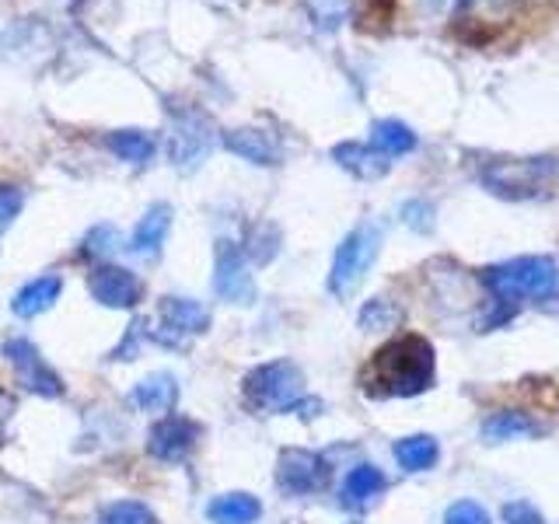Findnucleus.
Listing matches in <instances>:
<instances>
[{"mask_svg": "<svg viewBox=\"0 0 559 524\" xmlns=\"http://www.w3.org/2000/svg\"><path fill=\"white\" fill-rule=\"evenodd\" d=\"M444 524H489V514L483 511L476 500H459L444 514Z\"/></svg>", "mask_w": 559, "mask_h": 524, "instance_id": "nucleus-29", "label": "nucleus"}, {"mask_svg": "<svg viewBox=\"0 0 559 524\" xmlns=\"http://www.w3.org/2000/svg\"><path fill=\"white\" fill-rule=\"evenodd\" d=\"M162 319L175 332H206L210 311L197 301V297H165V301H162Z\"/></svg>", "mask_w": 559, "mask_h": 524, "instance_id": "nucleus-18", "label": "nucleus"}, {"mask_svg": "<svg viewBox=\"0 0 559 524\" xmlns=\"http://www.w3.org/2000/svg\"><path fill=\"white\" fill-rule=\"evenodd\" d=\"M532 433H542V427L524 413H493L486 419V427H483V437H486V441H493V444L514 441V437H532Z\"/></svg>", "mask_w": 559, "mask_h": 524, "instance_id": "nucleus-23", "label": "nucleus"}, {"mask_svg": "<svg viewBox=\"0 0 559 524\" xmlns=\"http://www.w3.org/2000/svg\"><path fill=\"white\" fill-rule=\"evenodd\" d=\"M483 186L507 200H528L559 192V157H507L483 168Z\"/></svg>", "mask_w": 559, "mask_h": 524, "instance_id": "nucleus-3", "label": "nucleus"}, {"mask_svg": "<svg viewBox=\"0 0 559 524\" xmlns=\"http://www.w3.org/2000/svg\"><path fill=\"white\" fill-rule=\"evenodd\" d=\"M168 227H171V206H168V203H154V206L147 210V214L136 221L127 249H130L133 255H140V259H154L157 252H162Z\"/></svg>", "mask_w": 559, "mask_h": 524, "instance_id": "nucleus-14", "label": "nucleus"}, {"mask_svg": "<svg viewBox=\"0 0 559 524\" xmlns=\"http://www.w3.org/2000/svg\"><path fill=\"white\" fill-rule=\"evenodd\" d=\"M433 381V349L419 336H402L381 346L364 371L367 392L374 395H416Z\"/></svg>", "mask_w": 559, "mask_h": 524, "instance_id": "nucleus-1", "label": "nucleus"}, {"mask_svg": "<svg viewBox=\"0 0 559 524\" xmlns=\"http://www.w3.org/2000/svg\"><path fill=\"white\" fill-rule=\"evenodd\" d=\"M4 357L11 360V367L17 371V381H22L28 392L46 395V398H60L63 395V381L49 371L46 360L39 357V349H35L28 340H11L4 346Z\"/></svg>", "mask_w": 559, "mask_h": 524, "instance_id": "nucleus-8", "label": "nucleus"}, {"mask_svg": "<svg viewBox=\"0 0 559 524\" xmlns=\"http://www.w3.org/2000/svg\"><path fill=\"white\" fill-rule=\"evenodd\" d=\"M329 479V468L314 451H301V448H287L280 454V465H276V483L280 489L287 493H314L322 489Z\"/></svg>", "mask_w": 559, "mask_h": 524, "instance_id": "nucleus-9", "label": "nucleus"}, {"mask_svg": "<svg viewBox=\"0 0 559 524\" xmlns=\"http://www.w3.org/2000/svg\"><path fill=\"white\" fill-rule=\"evenodd\" d=\"M22 206H25V192L17 189V186H0V231L22 214Z\"/></svg>", "mask_w": 559, "mask_h": 524, "instance_id": "nucleus-30", "label": "nucleus"}, {"mask_svg": "<svg viewBox=\"0 0 559 524\" xmlns=\"http://www.w3.org/2000/svg\"><path fill=\"white\" fill-rule=\"evenodd\" d=\"M214 147V122L197 105H179L171 109V136H168V154L179 168H197Z\"/></svg>", "mask_w": 559, "mask_h": 524, "instance_id": "nucleus-6", "label": "nucleus"}, {"mask_svg": "<svg viewBox=\"0 0 559 524\" xmlns=\"http://www.w3.org/2000/svg\"><path fill=\"white\" fill-rule=\"evenodd\" d=\"M105 147H109L119 162H130V165H147L157 151L154 136L144 130H116L105 136Z\"/></svg>", "mask_w": 559, "mask_h": 524, "instance_id": "nucleus-20", "label": "nucleus"}, {"mask_svg": "<svg viewBox=\"0 0 559 524\" xmlns=\"http://www.w3.org/2000/svg\"><path fill=\"white\" fill-rule=\"evenodd\" d=\"M503 521H507V524H542V514L535 511L532 503L514 500V503H507V507H503Z\"/></svg>", "mask_w": 559, "mask_h": 524, "instance_id": "nucleus-31", "label": "nucleus"}, {"mask_svg": "<svg viewBox=\"0 0 559 524\" xmlns=\"http://www.w3.org/2000/svg\"><path fill=\"white\" fill-rule=\"evenodd\" d=\"M486 287L497 301L524 305V301H549L559 290V266L549 255H521L503 262V266L486 270Z\"/></svg>", "mask_w": 559, "mask_h": 524, "instance_id": "nucleus-2", "label": "nucleus"}, {"mask_svg": "<svg viewBox=\"0 0 559 524\" xmlns=\"http://www.w3.org/2000/svg\"><path fill=\"white\" fill-rule=\"evenodd\" d=\"M245 398L262 413H294L305 398V374L290 360L262 364L245 378Z\"/></svg>", "mask_w": 559, "mask_h": 524, "instance_id": "nucleus-4", "label": "nucleus"}, {"mask_svg": "<svg viewBox=\"0 0 559 524\" xmlns=\"http://www.w3.org/2000/svg\"><path fill=\"white\" fill-rule=\"evenodd\" d=\"M381 252V227L364 221L357 224L354 231H349L343 241L336 255H332V273H329V290L336 297H346L354 294L357 284L367 276V270L374 266V259Z\"/></svg>", "mask_w": 559, "mask_h": 524, "instance_id": "nucleus-5", "label": "nucleus"}, {"mask_svg": "<svg viewBox=\"0 0 559 524\" xmlns=\"http://www.w3.org/2000/svg\"><path fill=\"white\" fill-rule=\"evenodd\" d=\"M206 517L214 524H255L262 517V503L252 493H224L206 503Z\"/></svg>", "mask_w": 559, "mask_h": 524, "instance_id": "nucleus-16", "label": "nucleus"}, {"mask_svg": "<svg viewBox=\"0 0 559 524\" xmlns=\"http://www.w3.org/2000/svg\"><path fill=\"white\" fill-rule=\"evenodd\" d=\"M175 398H179V384L168 371L162 374H147L144 381L133 389V402L144 413H168L175 406Z\"/></svg>", "mask_w": 559, "mask_h": 524, "instance_id": "nucleus-17", "label": "nucleus"}, {"mask_svg": "<svg viewBox=\"0 0 559 524\" xmlns=\"http://www.w3.org/2000/svg\"><path fill=\"white\" fill-rule=\"evenodd\" d=\"M241 252H249L255 262H270V259L280 252V235H276V227L259 224L255 231H252V238H249V245H245Z\"/></svg>", "mask_w": 559, "mask_h": 524, "instance_id": "nucleus-27", "label": "nucleus"}, {"mask_svg": "<svg viewBox=\"0 0 559 524\" xmlns=\"http://www.w3.org/2000/svg\"><path fill=\"white\" fill-rule=\"evenodd\" d=\"M437 217V210L430 200H409L406 206H402V221H406V227H413V231L419 235H430L433 231V221Z\"/></svg>", "mask_w": 559, "mask_h": 524, "instance_id": "nucleus-28", "label": "nucleus"}, {"mask_svg": "<svg viewBox=\"0 0 559 524\" xmlns=\"http://www.w3.org/2000/svg\"><path fill=\"white\" fill-rule=\"evenodd\" d=\"M102 524H154V514L136 500H119L102 511Z\"/></svg>", "mask_w": 559, "mask_h": 524, "instance_id": "nucleus-25", "label": "nucleus"}, {"mask_svg": "<svg viewBox=\"0 0 559 524\" xmlns=\"http://www.w3.org/2000/svg\"><path fill=\"white\" fill-rule=\"evenodd\" d=\"M332 162H336L343 171L357 175V179H367V182L381 179V175H389V168H392V162L378 147L357 144V140H346V144L332 147Z\"/></svg>", "mask_w": 559, "mask_h": 524, "instance_id": "nucleus-13", "label": "nucleus"}, {"mask_svg": "<svg viewBox=\"0 0 559 524\" xmlns=\"http://www.w3.org/2000/svg\"><path fill=\"white\" fill-rule=\"evenodd\" d=\"M395 458L406 472H427L437 465V458H441V448H437L433 437L416 433V437H406V441L395 444Z\"/></svg>", "mask_w": 559, "mask_h": 524, "instance_id": "nucleus-22", "label": "nucleus"}, {"mask_svg": "<svg viewBox=\"0 0 559 524\" xmlns=\"http://www.w3.org/2000/svg\"><path fill=\"white\" fill-rule=\"evenodd\" d=\"M305 8L311 14L314 28H322V32H336L349 17V0H305Z\"/></svg>", "mask_w": 559, "mask_h": 524, "instance_id": "nucleus-24", "label": "nucleus"}, {"mask_svg": "<svg viewBox=\"0 0 559 524\" xmlns=\"http://www.w3.org/2000/svg\"><path fill=\"white\" fill-rule=\"evenodd\" d=\"M197 437H200V427L192 424V419L165 416V419H157V424L151 427L147 451L154 454L157 462H182L186 454L197 448Z\"/></svg>", "mask_w": 559, "mask_h": 524, "instance_id": "nucleus-10", "label": "nucleus"}, {"mask_svg": "<svg viewBox=\"0 0 559 524\" xmlns=\"http://www.w3.org/2000/svg\"><path fill=\"white\" fill-rule=\"evenodd\" d=\"M224 147L238 154L241 162L249 165H280V157H284V147H280V140L270 133V130H259V127H241V130H227L224 133Z\"/></svg>", "mask_w": 559, "mask_h": 524, "instance_id": "nucleus-12", "label": "nucleus"}, {"mask_svg": "<svg viewBox=\"0 0 559 524\" xmlns=\"http://www.w3.org/2000/svg\"><path fill=\"white\" fill-rule=\"evenodd\" d=\"M384 476H381V468L374 465H357V468H349V476L343 483V503L346 507H364V503H371L374 497L384 493Z\"/></svg>", "mask_w": 559, "mask_h": 524, "instance_id": "nucleus-19", "label": "nucleus"}, {"mask_svg": "<svg viewBox=\"0 0 559 524\" xmlns=\"http://www.w3.org/2000/svg\"><path fill=\"white\" fill-rule=\"evenodd\" d=\"M399 319H402V311L392 301H384V297H374V301H367L360 308L364 329H392V325H399Z\"/></svg>", "mask_w": 559, "mask_h": 524, "instance_id": "nucleus-26", "label": "nucleus"}, {"mask_svg": "<svg viewBox=\"0 0 559 524\" xmlns=\"http://www.w3.org/2000/svg\"><path fill=\"white\" fill-rule=\"evenodd\" d=\"M462 4H468V0H462Z\"/></svg>", "mask_w": 559, "mask_h": 524, "instance_id": "nucleus-32", "label": "nucleus"}, {"mask_svg": "<svg viewBox=\"0 0 559 524\" xmlns=\"http://www.w3.org/2000/svg\"><path fill=\"white\" fill-rule=\"evenodd\" d=\"M371 147H378L384 157H402L416 151V133L399 119H378L371 127Z\"/></svg>", "mask_w": 559, "mask_h": 524, "instance_id": "nucleus-21", "label": "nucleus"}, {"mask_svg": "<svg viewBox=\"0 0 559 524\" xmlns=\"http://www.w3.org/2000/svg\"><path fill=\"white\" fill-rule=\"evenodd\" d=\"M60 290H63V279L57 273H46V276L32 279V284H25L14 294L11 311L17 314V319H35V314H43L46 308L57 305Z\"/></svg>", "mask_w": 559, "mask_h": 524, "instance_id": "nucleus-15", "label": "nucleus"}, {"mask_svg": "<svg viewBox=\"0 0 559 524\" xmlns=\"http://www.w3.org/2000/svg\"><path fill=\"white\" fill-rule=\"evenodd\" d=\"M214 290L227 305H252L255 301V279L249 273V259H245V252L231 241H217Z\"/></svg>", "mask_w": 559, "mask_h": 524, "instance_id": "nucleus-7", "label": "nucleus"}, {"mask_svg": "<svg viewBox=\"0 0 559 524\" xmlns=\"http://www.w3.org/2000/svg\"><path fill=\"white\" fill-rule=\"evenodd\" d=\"M87 287H92V297L105 308H133L140 294H144L140 279L122 266H98L87 276Z\"/></svg>", "mask_w": 559, "mask_h": 524, "instance_id": "nucleus-11", "label": "nucleus"}]
</instances>
